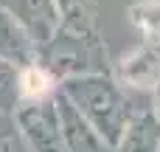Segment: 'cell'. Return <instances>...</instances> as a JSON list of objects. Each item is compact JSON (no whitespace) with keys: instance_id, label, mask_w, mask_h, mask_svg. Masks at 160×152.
<instances>
[{"instance_id":"1","label":"cell","mask_w":160,"mask_h":152,"mask_svg":"<svg viewBox=\"0 0 160 152\" xmlns=\"http://www.w3.org/2000/svg\"><path fill=\"white\" fill-rule=\"evenodd\" d=\"M59 90L73 102V107L96 127V133L115 149L129 116L141 107L132 99V90H127L112 71L110 73H84L59 82Z\"/></svg>"},{"instance_id":"2","label":"cell","mask_w":160,"mask_h":152,"mask_svg":"<svg viewBox=\"0 0 160 152\" xmlns=\"http://www.w3.org/2000/svg\"><path fill=\"white\" fill-rule=\"evenodd\" d=\"M37 62H42L56 82L84 76V73H110L112 65L107 59V45L98 34H76L68 28H56V34L37 51Z\"/></svg>"},{"instance_id":"3","label":"cell","mask_w":160,"mask_h":152,"mask_svg":"<svg viewBox=\"0 0 160 152\" xmlns=\"http://www.w3.org/2000/svg\"><path fill=\"white\" fill-rule=\"evenodd\" d=\"M11 118H14V127H17V135H20L22 147L28 152H68L65 141H62L53 99L31 102V104L20 102V104H14Z\"/></svg>"},{"instance_id":"4","label":"cell","mask_w":160,"mask_h":152,"mask_svg":"<svg viewBox=\"0 0 160 152\" xmlns=\"http://www.w3.org/2000/svg\"><path fill=\"white\" fill-rule=\"evenodd\" d=\"M112 76L132 93H152L160 85V45H135L112 65Z\"/></svg>"},{"instance_id":"5","label":"cell","mask_w":160,"mask_h":152,"mask_svg":"<svg viewBox=\"0 0 160 152\" xmlns=\"http://www.w3.org/2000/svg\"><path fill=\"white\" fill-rule=\"evenodd\" d=\"M53 104H56L59 130H62V141H65V149L68 152H115L96 133V127L73 107V102L62 90H56Z\"/></svg>"},{"instance_id":"6","label":"cell","mask_w":160,"mask_h":152,"mask_svg":"<svg viewBox=\"0 0 160 152\" xmlns=\"http://www.w3.org/2000/svg\"><path fill=\"white\" fill-rule=\"evenodd\" d=\"M37 42L28 34V28L20 23V17L0 3V59L11 62L14 68H22L37 59Z\"/></svg>"},{"instance_id":"7","label":"cell","mask_w":160,"mask_h":152,"mask_svg":"<svg viewBox=\"0 0 160 152\" xmlns=\"http://www.w3.org/2000/svg\"><path fill=\"white\" fill-rule=\"evenodd\" d=\"M115 152H160V118L155 116L152 104H141L129 116Z\"/></svg>"},{"instance_id":"8","label":"cell","mask_w":160,"mask_h":152,"mask_svg":"<svg viewBox=\"0 0 160 152\" xmlns=\"http://www.w3.org/2000/svg\"><path fill=\"white\" fill-rule=\"evenodd\" d=\"M11 11L28 28V34L37 42V48H42L59 28V11H56L53 0H20L17 8H11Z\"/></svg>"},{"instance_id":"9","label":"cell","mask_w":160,"mask_h":152,"mask_svg":"<svg viewBox=\"0 0 160 152\" xmlns=\"http://www.w3.org/2000/svg\"><path fill=\"white\" fill-rule=\"evenodd\" d=\"M17 104H31V102H48L53 99V93L59 90V82L53 79V73L42 65V62H28L22 68H17Z\"/></svg>"},{"instance_id":"10","label":"cell","mask_w":160,"mask_h":152,"mask_svg":"<svg viewBox=\"0 0 160 152\" xmlns=\"http://www.w3.org/2000/svg\"><path fill=\"white\" fill-rule=\"evenodd\" d=\"M59 11V25L76 34H98V6L96 0H53Z\"/></svg>"},{"instance_id":"11","label":"cell","mask_w":160,"mask_h":152,"mask_svg":"<svg viewBox=\"0 0 160 152\" xmlns=\"http://www.w3.org/2000/svg\"><path fill=\"white\" fill-rule=\"evenodd\" d=\"M127 17L138 28L143 42L160 45V0H135L127 8Z\"/></svg>"},{"instance_id":"12","label":"cell","mask_w":160,"mask_h":152,"mask_svg":"<svg viewBox=\"0 0 160 152\" xmlns=\"http://www.w3.org/2000/svg\"><path fill=\"white\" fill-rule=\"evenodd\" d=\"M14 135H17V127H14L11 113H8V110H0V147H3L6 141H11Z\"/></svg>"},{"instance_id":"13","label":"cell","mask_w":160,"mask_h":152,"mask_svg":"<svg viewBox=\"0 0 160 152\" xmlns=\"http://www.w3.org/2000/svg\"><path fill=\"white\" fill-rule=\"evenodd\" d=\"M149 96H152V110H155V116L160 118V85L152 90V93H149Z\"/></svg>"}]
</instances>
